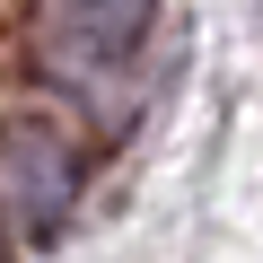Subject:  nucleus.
Returning a JSON list of instances; mask_svg holds the SVG:
<instances>
[{
  "label": "nucleus",
  "instance_id": "obj_2",
  "mask_svg": "<svg viewBox=\"0 0 263 263\" xmlns=\"http://www.w3.org/2000/svg\"><path fill=\"white\" fill-rule=\"evenodd\" d=\"M79 158L53 123H9L0 132V228L9 237H53L70 219Z\"/></svg>",
  "mask_w": 263,
  "mask_h": 263
},
{
  "label": "nucleus",
  "instance_id": "obj_1",
  "mask_svg": "<svg viewBox=\"0 0 263 263\" xmlns=\"http://www.w3.org/2000/svg\"><path fill=\"white\" fill-rule=\"evenodd\" d=\"M158 0H44L35 9V62L70 88H105L132 53H141Z\"/></svg>",
  "mask_w": 263,
  "mask_h": 263
}]
</instances>
